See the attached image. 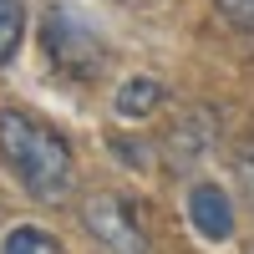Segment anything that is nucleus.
Instances as JSON below:
<instances>
[{
	"label": "nucleus",
	"mask_w": 254,
	"mask_h": 254,
	"mask_svg": "<svg viewBox=\"0 0 254 254\" xmlns=\"http://www.w3.org/2000/svg\"><path fill=\"white\" fill-rule=\"evenodd\" d=\"M81 229L112 254H147V229L122 193H92L81 203Z\"/></svg>",
	"instance_id": "obj_3"
},
{
	"label": "nucleus",
	"mask_w": 254,
	"mask_h": 254,
	"mask_svg": "<svg viewBox=\"0 0 254 254\" xmlns=\"http://www.w3.org/2000/svg\"><path fill=\"white\" fill-rule=\"evenodd\" d=\"M188 224L198 229V239L208 244H224L234 239V203L219 183H193L188 188Z\"/></svg>",
	"instance_id": "obj_4"
},
{
	"label": "nucleus",
	"mask_w": 254,
	"mask_h": 254,
	"mask_svg": "<svg viewBox=\"0 0 254 254\" xmlns=\"http://www.w3.org/2000/svg\"><path fill=\"white\" fill-rule=\"evenodd\" d=\"M163 102V81L158 76H127L122 87H117V97H112V112L122 117V122H137V117H147Z\"/></svg>",
	"instance_id": "obj_5"
},
{
	"label": "nucleus",
	"mask_w": 254,
	"mask_h": 254,
	"mask_svg": "<svg viewBox=\"0 0 254 254\" xmlns=\"http://www.w3.org/2000/svg\"><path fill=\"white\" fill-rule=\"evenodd\" d=\"M219 15L229 20V26H239V31H254V0H214Z\"/></svg>",
	"instance_id": "obj_8"
},
{
	"label": "nucleus",
	"mask_w": 254,
	"mask_h": 254,
	"mask_svg": "<svg viewBox=\"0 0 254 254\" xmlns=\"http://www.w3.org/2000/svg\"><path fill=\"white\" fill-rule=\"evenodd\" d=\"M244 168H249V178H254V153H249V163H244Z\"/></svg>",
	"instance_id": "obj_10"
},
{
	"label": "nucleus",
	"mask_w": 254,
	"mask_h": 254,
	"mask_svg": "<svg viewBox=\"0 0 254 254\" xmlns=\"http://www.w3.org/2000/svg\"><path fill=\"white\" fill-rule=\"evenodd\" d=\"M0 254H56V244H51L46 229H36V224H15L10 234H5V244H0Z\"/></svg>",
	"instance_id": "obj_7"
},
{
	"label": "nucleus",
	"mask_w": 254,
	"mask_h": 254,
	"mask_svg": "<svg viewBox=\"0 0 254 254\" xmlns=\"http://www.w3.org/2000/svg\"><path fill=\"white\" fill-rule=\"evenodd\" d=\"M41 46H46L51 66L71 81H92L102 66H107V46H102V36L81 20L71 5H51L41 15Z\"/></svg>",
	"instance_id": "obj_2"
},
{
	"label": "nucleus",
	"mask_w": 254,
	"mask_h": 254,
	"mask_svg": "<svg viewBox=\"0 0 254 254\" xmlns=\"http://www.w3.org/2000/svg\"><path fill=\"white\" fill-rule=\"evenodd\" d=\"M112 153L127 158V168H142V147H132V142H122V137H117V142H112Z\"/></svg>",
	"instance_id": "obj_9"
},
{
	"label": "nucleus",
	"mask_w": 254,
	"mask_h": 254,
	"mask_svg": "<svg viewBox=\"0 0 254 254\" xmlns=\"http://www.w3.org/2000/svg\"><path fill=\"white\" fill-rule=\"evenodd\" d=\"M0 158L36 203H61L76 183V158L66 137H56L46 122H36L15 107L0 112Z\"/></svg>",
	"instance_id": "obj_1"
},
{
	"label": "nucleus",
	"mask_w": 254,
	"mask_h": 254,
	"mask_svg": "<svg viewBox=\"0 0 254 254\" xmlns=\"http://www.w3.org/2000/svg\"><path fill=\"white\" fill-rule=\"evenodd\" d=\"M26 36V0H0V66L20 51Z\"/></svg>",
	"instance_id": "obj_6"
}]
</instances>
